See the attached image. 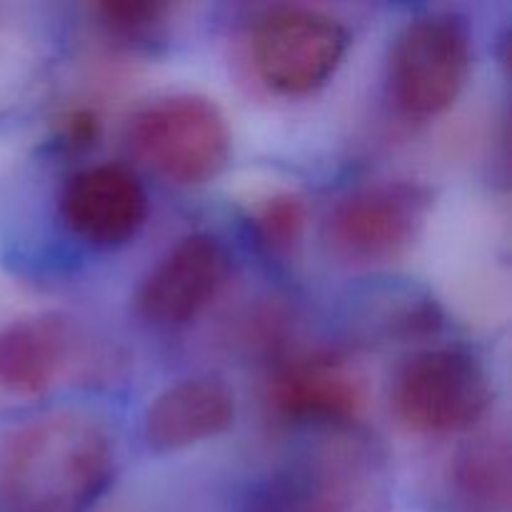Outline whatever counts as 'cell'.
<instances>
[{"instance_id":"1","label":"cell","mask_w":512,"mask_h":512,"mask_svg":"<svg viewBox=\"0 0 512 512\" xmlns=\"http://www.w3.org/2000/svg\"><path fill=\"white\" fill-rule=\"evenodd\" d=\"M110 440L85 418L50 415L0 443V505L8 512H83L103 493Z\"/></svg>"},{"instance_id":"9","label":"cell","mask_w":512,"mask_h":512,"mask_svg":"<svg viewBox=\"0 0 512 512\" xmlns=\"http://www.w3.org/2000/svg\"><path fill=\"white\" fill-rule=\"evenodd\" d=\"M235 420L228 385L213 378L170 385L145 413V440L153 450H180L223 435Z\"/></svg>"},{"instance_id":"11","label":"cell","mask_w":512,"mask_h":512,"mask_svg":"<svg viewBox=\"0 0 512 512\" xmlns=\"http://www.w3.org/2000/svg\"><path fill=\"white\" fill-rule=\"evenodd\" d=\"M70 335L60 320L28 318L0 330V385L38 395L53 385L68 358Z\"/></svg>"},{"instance_id":"14","label":"cell","mask_w":512,"mask_h":512,"mask_svg":"<svg viewBox=\"0 0 512 512\" xmlns=\"http://www.w3.org/2000/svg\"><path fill=\"white\" fill-rule=\"evenodd\" d=\"M98 133V120L90 113H75L68 120V138L73 143H90Z\"/></svg>"},{"instance_id":"13","label":"cell","mask_w":512,"mask_h":512,"mask_svg":"<svg viewBox=\"0 0 512 512\" xmlns=\"http://www.w3.org/2000/svg\"><path fill=\"white\" fill-rule=\"evenodd\" d=\"M95 10L103 15V20L110 28H115L118 33L135 35L140 30H148L153 23H158L160 15L168 8L160 3H130V0H120V3H103Z\"/></svg>"},{"instance_id":"6","label":"cell","mask_w":512,"mask_h":512,"mask_svg":"<svg viewBox=\"0 0 512 512\" xmlns=\"http://www.w3.org/2000/svg\"><path fill=\"white\" fill-rule=\"evenodd\" d=\"M430 195L413 183H378L335 205L325 238L350 265H383L413 248L428 215Z\"/></svg>"},{"instance_id":"4","label":"cell","mask_w":512,"mask_h":512,"mask_svg":"<svg viewBox=\"0 0 512 512\" xmlns=\"http://www.w3.org/2000/svg\"><path fill=\"white\" fill-rule=\"evenodd\" d=\"M490 380L483 365L458 348L413 355L393 388L395 413L405 425L430 435L470 430L490 408Z\"/></svg>"},{"instance_id":"3","label":"cell","mask_w":512,"mask_h":512,"mask_svg":"<svg viewBox=\"0 0 512 512\" xmlns=\"http://www.w3.org/2000/svg\"><path fill=\"white\" fill-rule=\"evenodd\" d=\"M470 63V30L458 15H420L405 25L390 50V95L403 113L438 115L458 100Z\"/></svg>"},{"instance_id":"8","label":"cell","mask_w":512,"mask_h":512,"mask_svg":"<svg viewBox=\"0 0 512 512\" xmlns=\"http://www.w3.org/2000/svg\"><path fill=\"white\" fill-rule=\"evenodd\" d=\"M70 230L93 245H118L133 238L148 215V195L130 170L93 165L70 178L63 193Z\"/></svg>"},{"instance_id":"5","label":"cell","mask_w":512,"mask_h":512,"mask_svg":"<svg viewBox=\"0 0 512 512\" xmlns=\"http://www.w3.org/2000/svg\"><path fill=\"white\" fill-rule=\"evenodd\" d=\"M345 50V25L303 5L268 10L253 30L255 70L265 85L285 95H305L328 83Z\"/></svg>"},{"instance_id":"10","label":"cell","mask_w":512,"mask_h":512,"mask_svg":"<svg viewBox=\"0 0 512 512\" xmlns=\"http://www.w3.org/2000/svg\"><path fill=\"white\" fill-rule=\"evenodd\" d=\"M363 403L360 380L335 360H303L273 383L275 410L300 423H345L358 418Z\"/></svg>"},{"instance_id":"12","label":"cell","mask_w":512,"mask_h":512,"mask_svg":"<svg viewBox=\"0 0 512 512\" xmlns=\"http://www.w3.org/2000/svg\"><path fill=\"white\" fill-rule=\"evenodd\" d=\"M255 223H258V230L265 243H270L278 250L290 248V245L298 243L305 228L303 200L290 193L273 195V198H268L258 208Z\"/></svg>"},{"instance_id":"2","label":"cell","mask_w":512,"mask_h":512,"mask_svg":"<svg viewBox=\"0 0 512 512\" xmlns=\"http://www.w3.org/2000/svg\"><path fill=\"white\" fill-rule=\"evenodd\" d=\"M135 155L175 185H203L230 158V128L213 100L175 93L145 105L130 123Z\"/></svg>"},{"instance_id":"7","label":"cell","mask_w":512,"mask_h":512,"mask_svg":"<svg viewBox=\"0 0 512 512\" xmlns=\"http://www.w3.org/2000/svg\"><path fill=\"white\" fill-rule=\"evenodd\" d=\"M228 273V250L218 238L208 233L188 235L143 280L138 310L158 325L188 323L218 298Z\"/></svg>"}]
</instances>
